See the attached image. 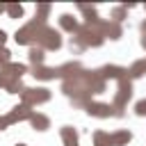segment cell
I'll use <instances>...</instances> for the list:
<instances>
[{
	"mask_svg": "<svg viewBox=\"0 0 146 146\" xmlns=\"http://www.w3.org/2000/svg\"><path fill=\"white\" fill-rule=\"evenodd\" d=\"M34 46L43 48L46 52H48V50H59V48L64 46L62 32H59V30H55V27L43 25V27L39 30V34H36V43H34Z\"/></svg>",
	"mask_w": 146,
	"mask_h": 146,
	"instance_id": "cell-1",
	"label": "cell"
},
{
	"mask_svg": "<svg viewBox=\"0 0 146 146\" xmlns=\"http://www.w3.org/2000/svg\"><path fill=\"white\" fill-rule=\"evenodd\" d=\"M52 98V91L48 87H25L23 94H21V103L27 105V107H34V105H43Z\"/></svg>",
	"mask_w": 146,
	"mask_h": 146,
	"instance_id": "cell-2",
	"label": "cell"
},
{
	"mask_svg": "<svg viewBox=\"0 0 146 146\" xmlns=\"http://www.w3.org/2000/svg\"><path fill=\"white\" fill-rule=\"evenodd\" d=\"M84 112L89 114V116H94V119H121L123 116V110H119V107H114L112 103H98V100H91L87 107H84Z\"/></svg>",
	"mask_w": 146,
	"mask_h": 146,
	"instance_id": "cell-3",
	"label": "cell"
},
{
	"mask_svg": "<svg viewBox=\"0 0 146 146\" xmlns=\"http://www.w3.org/2000/svg\"><path fill=\"white\" fill-rule=\"evenodd\" d=\"M46 23H39V21H30V23H25L21 30H16V34H14V39H16V43L18 46H34L36 43V34H39V30L43 27Z\"/></svg>",
	"mask_w": 146,
	"mask_h": 146,
	"instance_id": "cell-4",
	"label": "cell"
},
{
	"mask_svg": "<svg viewBox=\"0 0 146 146\" xmlns=\"http://www.w3.org/2000/svg\"><path fill=\"white\" fill-rule=\"evenodd\" d=\"M130 98H132V82H130L128 78H123V80H119V89H116V94H114L112 105L119 107V110H123Z\"/></svg>",
	"mask_w": 146,
	"mask_h": 146,
	"instance_id": "cell-5",
	"label": "cell"
},
{
	"mask_svg": "<svg viewBox=\"0 0 146 146\" xmlns=\"http://www.w3.org/2000/svg\"><path fill=\"white\" fill-rule=\"evenodd\" d=\"M32 114H34V110H32V107H27V105L18 103V105H14L5 116H7L9 125H14V123H21V121H30V119H32Z\"/></svg>",
	"mask_w": 146,
	"mask_h": 146,
	"instance_id": "cell-6",
	"label": "cell"
},
{
	"mask_svg": "<svg viewBox=\"0 0 146 146\" xmlns=\"http://www.w3.org/2000/svg\"><path fill=\"white\" fill-rule=\"evenodd\" d=\"M98 71V75L107 82V80H123V78H128V73H125V66H119V64H105V66H100V68H96Z\"/></svg>",
	"mask_w": 146,
	"mask_h": 146,
	"instance_id": "cell-7",
	"label": "cell"
},
{
	"mask_svg": "<svg viewBox=\"0 0 146 146\" xmlns=\"http://www.w3.org/2000/svg\"><path fill=\"white\" fill-rule=\"evenodd\" d=\"M25 73H27V66H25V64L9 62L7 66L0 68V80H23Z\"/></svg>",
	"mask_w": 146,
	"mask_h": 146,
	"instance_id": "cell-8",
	"label": "cell"
},
{
	"mask_svg": "<svg viewBox=\"0 0 146 146\" xmlns=\"http://www.w3.org/2000/svg\"><path fill=\"white\" fill-rule=\"evenodd\" d=\"M57 68V78H62V80H71V78H75V75H80L82 71H84V66L80 64V62H64V64H59V66H55Z\"/></svg>",
	"mask_w": 146,
	"mask_h": 146,
	"instance_id": "cell-9",
	"label": "cell"
},
{
	"mask_svg": "<svg viewBox=\"0 0 146 146\" xmlns=\"http://www.w3.org/2000/svg\"><path fill=\"white\" fill-rule=\"evenodd\" d=\"M100 34L105 39H112V41H119L123 36V27L112 23V21H100Z\"/></svg>",
	"mask_w": 146,
	"mask_h": 146,
	"instance_id": "cell-10",
	"label": "cell"
},
{
	"mask_svg": "<svg viewBox=\"0 0 146 146\" xmlns=\"http://www.w3.org/2000/svg\"><path fill=\"white\" fill-rule=\"evenodd\" d=\"M59 139H62L64 146H80L78 128H73V125H62L59 128Z\"/></svg>",
	"mask_w": 146,
	"mask_h": 146,
	"instance_id": "cell-11",
	"label": "cell"
},
{
	"mask_svg": "<svg viewBox=\"0 0 146 146\" xmlns=\"http://www.w3.org/2000/svg\"><path fill=\"white\" fill-rule=\"evenodd\" d=\"M59 30H62V32H68V34H75V32L80 30V23H78V18L71 16V14H62V16H59Z\"/></svg>",
	"mask_w": 146,
	"mask_h": 146,
	"instance_id": "cell-12",
	"label": "cell"
},
{
	"mask_svg": "<svg viewBox=\"0 0 146 146\" xmlns=\"http://www.w3.org/2000/svg\"><path fill=\"white\" fill-rule=\"evenodd\" d=\"M132 141V132L130 130H114L112 135H110V146H128Z\"/></svg>",
	"mask_w": 146,
	"mask_h": 146,
	"instance_id": "cell-13",
	"label": "cell"
},
{
	"mask_svg": "<svg viewBox=\"0 0 146 146\" xmlns=\"http://www.w3.org/2000/svg\"><path fill=\"white\" fill-rule=\"evenodd\" d=\"M27 59H30L32 68L43 66V62H46V50L39 48V46H30V50H27Z\"/></svg>",
	"mask_w": 146,
	"mask_h": 146,
	"instance_id": "cell-14",
	"label": "cell"
},
{
	"mask_svg": "<svg viewBox=\"0 0 146 146\" xmlns=\"http://www.w3.org/2000/svg\"><path fill=\"white\" fill-rule=\"evenodd\" d=\"M32 75L41 82H48V80L57 78V68L55 66H36V68H32Z\"/></svg>",
	"mask_w": 146,
	"mask_h": 146,
	"instance_id": "cell-15",
	"label": "cell"
},
{
	"mask_svg": "<svg viewBox=\"0 0 146 146\" xmlns=\"http://www.w3.org/2000/svg\"><path fill=\"white\" fill-rule=\"evenodd\" d=\"M130 9H135V5H119V7H112V11H110V21L112 23H116V25H121L123 21H125V16H128V11Z\"/></svg>",
	"mask_w": 146,
	"mask_h": 146,
	"instance_id": "cell-16",
	"label": "cell"
},
{
	"mask_svg": "<svg viewBox=\"0 0 146 146\" xmlns=\"http://www.w3.org/2000/svg\"><path fill=\"white\" fill-rule=\"evenodd\" d=\"M30 123H32V128H34V130L46 132V130L50 128V116H46L43 112H34V114H32V119H30Z\"/></svg>",
	"mask_w": 146,
	"mask_h": 146,
	"instance_id": "cell-17",
	"label": "cell"
},
{
	"mask_svg": "<svg viewBox=\"0 0 146 146\" xmlns=\"http://www.w3.org/2000/svg\"><path fill=\"white\" fill-rule=\"evenodd\" d=\"M125 73H128V80H137V78H141V75L146 73V57H144V59H137L130 68H125Z\"/></svg>",
	"mask_w": 146,
	"mask_h": 146,
	"instance_id": "cell-18",
	"label": "cell"
},
{
	"mask_svg": "<svg viewBox=\"0 0 146 146\" xmlns=\"http://www.w3.org/2000/svg\"><path fill=\"white\" fill-rule=\"evenodd\" d=\"M2 89L7 91V94H23V89H25V84H23V80H2Z\"/></svg>",
	"mask_w": 146,
	"mask_h": 146,
	"instance_id": "cell-19",
	"label": "cell"
},
{
	"mask_svg": "<svg viewBox=\"0 0 146 146\" xmlns=\"http://www.w3.org/2000/svg\"><path fill=\"white\" fill-rule=\"evenodd\" d=\"M91 141H94V146H110V132H105V130H94V132H91Z\"/></svg>",
	"mask_w": 146,
	"mask_h": 146,
	"instance_id": "cell-20",
	"label": "cell"
},
{
	"mask_svg": "<svg viewBox=\"0 0 146 146\" xmlns=\"http://www.w3.org/2000/svg\"><path fill=\"white\" fill-rule=\"evenodd\" d=\"M5 14H7L9 18H23L25 9H23V5H18V2H11V5H7V7H5Z\"/></svg>",
	"mask_w": 146,
	"mask_h": 146,
	"instance_id": "cell-21",
	"label": "cell"
},
{
	"mask_svg": "<svg viewBox=\"0 0 146 146\" xmlns=\"http://www.w3.org/2000/svg\"><path fill=\"white\" fill-rule=\"evenodd\" d=\"M50 11H52V7H50V5H36V9H34V21L46 23V18L50 16Z\"/></svg>",
	"mask_w": 146,
	"mask_h": 146,
	"instance_id": "cell-22",
	"label": "cell"
},
{
	"mask_svg": "<svg viewBox=\"0 0 146 146\" xmlns=\"http://www.w3.org/2000/svg\"><path fill=\"white\" fill-rule=\"evenodd\" d=\"M68 50H71V55H80V52H84L87 48H84L78 39H73V36H71V41H68Z\"/></svg>",
	"mask_w": 146,
	"mask_h": 146,
	"instance_id": "cell-23",
	"label": "cell"
},
{
	"mask_svg": "<svg viewBox=\"0 0 146 146\" xmlns=\"http://www.w3.org/2000/svg\"><path fill=\"white\" fill-rule=\"evenodd\" d=\"M9 62H11V50L2 46V48H0V68H2V66H7Z\"/></svg>",
	"mask_w": 146,
	"mask_h": 146,
	"instance_id": "cell-24",
	"label": "cell"
},
{
	"mask_svg": "<svg viewBox=\"0 0 146 146\" xmlns=\"http://www.w3.org/2000/svg\"><path fill=\"white\" fill-rule=\"evenodd\" d=\"M135 114L137 116H146V98H141V100L135 103Z\"/></svg>",
	"mask_w": 146,
	"mask_h": 146,
	"instance_id": "cell-25",
	"label": "cell"
},
{
	"mask_svg": "<svg viewBox=\"0 0 146 146\" xmlns=\"http://www.w3.org/2000/svg\"><path fill=\"white\" fill-rule=\"evenodd\" d=\"M5 41H7V32H5V30H0V48L5 46Z\"/></svg>",
	"mask_w": 146,
	"mask_h": 146,
	"instance_id": "cell-26",
	"label": "cell"
},
{
	"mask_svg": "<svg viewBox=\"0 0 146 146\" xmlns=\"http://www.w3.org/2000/svg\"><path fill=\"white\" fill-rule=\"evenodd\" d=\"M139 30H141V36H146V21L139 23Z\"/></svg>",
	"mask_w": 146,
	"mask_h": 146,
	"instance_id": "cell-27",
	"label": "cell"
},
{
	"mask_svg": "<svg viewBox=\"0 0 146 146\" xmlns=\"http://www.w3.org/2000/svg\"><path fill=\"white\" fill-rule=\"evenodd\" d=\"M139 43H141V48L146 50V36H141V39H139Z\"/></svg>",
	"mask_w": 146,
	"mask_h": 146,
	"instance_id": "cell-28",
	"label": "cell"
},
{
	"mask_svg": "<svg viewBox=\"0 0 146 146\" xmlns=\"http://www.w3.org/2000/svg\"><path fill=\"white\" fill-rule=\"evenodd\" d=\"M5 7H7V5H0V14H5Z\"/></svg>",
	"mask_w": 146,
	"mask_h": 146,
	"instance_id": "cell-29",
	"label": "cell"
},
{
	"mask_svg": "<svg viewBox=\"0 0 146 146\" xmlns=\"http://www.w3.org/2000/svg\"><path fill=\"white\" fill-rule=\"evenodd\" d=\"M16 146H27V144H16Z\"/></svg>",
	"mask_w": 146,
	"mask_h": 146,
	"instance_id": "cell-30",
	"label": "cell"
},
{
	"mask_svg": "<svg viewBox=\"0 0 146 146\" xmlns=\"http://www.w3.org/2000/svg\"><path fill=\"white\" fill-rule=\"evenodd\" d=\"M0 89H2V80H0Z\"/></svg>",
	"mask_w": 146,
	"mask_h": 146,
	"instance_id": "cell-31",
	"label": "cell"
},
{
	"mask_svg": "<svg viewBox=\"0 0 146 146\" xmlns=\"http://www.w3.org/2000/svg\"><path fill=\"white\" fill-rule=\"evenodd\" d=\"M144 9H146V7H144Z\"/></svg>",
	"mask_w": 146,
	"mask_h": 146,
	"instance_id": "cell-32",
	"label": "cell"
}]
</instances>
